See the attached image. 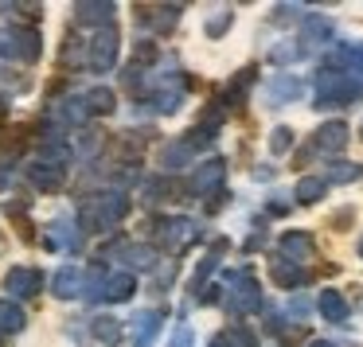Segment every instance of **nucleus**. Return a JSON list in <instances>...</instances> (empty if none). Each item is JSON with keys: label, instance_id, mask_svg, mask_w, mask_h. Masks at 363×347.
<instances>
[{"label": "nucleus", "instance_id": "obj_1", "mask_svg": "<svg viewBox=\"0 0 363 347\" xmlns=\"http://www.w3.org/2000/svg\"><path fill=\"white\" fill-rule=\"evenodd\" d=\"M125 215H129V199H125V191H118V188L94 191L90 199H82V227H86L90 234L113 230Z\"/></svg>", "mask_w": 363, "mask_h": 347}, {"label": "nucleus", "instance_id": "obj_2", "mask_svg": "<svg viewBox=\"0 0 363 347\" xmlns=\"http://www.w3.org/2000/svg\"><path fill=\"white\" fill-rule=\"evenodd\" d=\"M363 98V79L352 71H336V67H320L316 71V110L328 106H352Z\"/></svg>", "mask_w": 363, "mask_h": 347}, {"label": "nucleus", "instance_id": "obj_3", "mask_svg": "<svg viewBox=\"0 0 363 347\" xmlns=\"http://www.w3.org/2000/svg\"><path fill=\"white\" fill-rule=\"evenodd\" d=\"M223 289H227V308L235 316H250L262 308V285L246 269H227L223 273Z\"/></svg>", "mask_w": 363, "mask_h": 347}, {"label": "nucleus", "instance_id": "obj_4", "mask_svg": "<svg viewBox=\"0 0 363 347\" xmlns=\"http://www.w3.org/2000/svg\"><path fill=\"white\" fill-rule=\"evenodd\" d=\"M118 47H121V40H118L113 28H98V32H90L86 35V67L94 74H110L113 63H118Z\"/></svg>", "mask_w": 363, "mask_h": 347}, {"label": "nucleus", "instance_id": "obj_5", "mask_svg": "<svg viewBox=\"0 0 363 347\" xmlns=\"http://www.w3.org/2000/svg\"><path fill=\"white\" fill-rule=\"evenodd\" d=\"M152 238H157L160 250L180 254V250H188V246L199 238V222L196 219H160L157 230H152Z\"/></svg>", "mask_w": 363, "mask_h": 347}, {"label": "nucleus", "instance_id": "obj_6", "mask_svg": "<svg viewBox=\"0 0 363 347\" xmlns=\"http://www.w3.org/2000/svg\"><path fill=\"white\" fill-rule=\"evenodd\" d=\"M184 90H188V79H184V74H176L172 67H168L164 79H157L149 86V106L157 113H176L184 106Z\"/></svg>", "mask_w": 363, "mask_h": 347}, {"label": "nucleus", "instance_id": "obj_7", "mask_svg": "<svg viewBox=\"0 0 363 347\" xmlns=\"http://www.w3.org/2000/svg\"><path fill=\"white\" fill-rule=\"evenodd\" d=\"M106 254H110V258H118L129 273L157 266V250H152V246H145V242H129V238H113V242L106 246Z\"/></svg>", "mask_w": 363, "mask_h": 347}, {"label": "nucleus", "instance_id": "obj_8", "mask_svg": "<svg viewBox=\"0 0 363 347\" xmlns=\"http://www.w3.org/2000/svg\"><path fill=\"white\" fill-rule=\"evenodd\" d=\"M223 180H227V160H223V157H207L203 164L191 172L188 191H191V195H211V191L223 188Z\"/></svg>", "mask_w": 363, "mask_h": 347}, {"label": "nucleus", "instance_id": "obj_9", "mask_svg": "<svg viewBox=\"0 0 363 347\" xmlns=\"http://www.w3.org/2000/svg\"><path fill=\"white\" fill-rule=\"evenodd\" d=\"M4 289H9V297H16V305L20 300H32L43 289V273L32 266H12L9 277H4Z\"/></svg>", "mask_w": 363, "mask_h": 347}, {"label": "nucleus", "instance_id": "obj_10", "mask_svg": "<svg viewBox=\"0 0 363 347\" xmlns=\"http://www.w3.org/2000/svg\"><path fill=\"white\" fill-rule=\"evenodd\" d=\"M28 180L35 183L40 191H59L63 188V180H67V172H63V164H55V160H48V157H35V160H28Z\"/></svg>", "mask_w": 363, "mask_h": 347}, {"label": "nucleus", "instance_id": "obj_11", "mask_svg": "<svg viewBox=\"0 0 363 347\" xmlns=\"http://www.w3.org/2000/svg\"><path fill=\"white\" fill-rule=\"evenodd\" d=\"M277 258H285V261H293V266H297V261H308L313 258V250H316V242H313V234H308V230H285L281 238H277Z\"/></svg>", "mask_w": 363, "mask_h": 347}, {"label": "nucleus", "instance_id": "obj_12", "mask_svg": "<svg viewBox=\"0 0 363 347\" xmlns=\"http://www.w3.org/2000/svg\"><path fill=\"white\" fill-rule=\"evenodd\" d=\"M347 125L344 121H324L320 129H316V137H313V149L316 152H332V157H336V152H344V144H347Z\"/></svg>", "mask_w": 363, "mask_h": 347}, {"label": "nucleus", "instance_id": "obj_13", "mask_svg": "<svg viewBox=\"0 0 363 347\" xmlns=\"http://www.w3.org/2000/svg\"><path fill=\"white\" fill-rule=\"evenodd\" d=\"M51 242H55L63 254H79L82 250V234H79V227H74L71 215H55V219H51Z\"/></svg>", "mask_w": 363, "mask_h": 347}, {"label": "nucleus", "instance_id": "obj_14", "mask_svg": "<svg viewBox=\"0 0 363 347\" xmlns=\"http://www.w3.org/2000/svg\"><path fill=\"white\" fill-rule=\"evenodd\" d=\"M74 12H79V20L90 24V28H110L113 16H118V8H113L110 0H79Z\"/></svg>", "mask_w": 363, "mask_h": 347}, {"label": "nucleus", "instance_id": "obj_15", "mask_svg": "<svg viewBox=\"0 0 363 347\" xmlns=\"http://www.w3.org/2000/svg\"><path fill=\"white\" fill-rule=\"evenodd\" d=\"M328 40H332V20H324V16H308V20H305V28H301L297 47H301V51H316V47H324Z\"/></svg>", "mask_w": 363, "mask_h": 347}, {"label": "nucleus", "instance_id": "obj_16", "mask_svg": "<svg viewBox=\"0 0 363 347\" xmlns=\"http://www.w3.org/2000/svg\"><path fill=\"white\" fill-rule=\"evenodd\" d=\"M301 98V79H293V74H277V79L266 82V102L269 106H289Z\"/></svg>", "mask_w": 363, "mask_h": 347}, {"label": "nucleus", "instance_id": "obj_17", "mask_svg": "<svg viewBox=\"0 0 363 347\" xmlns=\"http://www.w3.org/2000/svg\"><path fill=\"white\" fill-rule=\"evenodd\" d=\"M79 98H82V110H86L90 118H106V113L118 110V94H113L110 86H90L86 94H79Z\"/></svg>", "mask_w": 363, "mask_h": 347}, {"label": "nucleus", "instance_id": "obj_18", "mask_svg": "<svg viewBox=\"0 0 363 347\" xmlns=\"http://www.w3.org/2000/svg\"><path fill=\"white\" fill-rule=\"evenodd\" d=\"M133 292H137V273H129V269H113V273L106 277L102 300H113V305H121V300H129Z\"/></svg>", "mask_w": 363, "mask_h": 347}, {"label": "nucleus", "instance_id": "obj_19", "mask_svg": "<svg viewBox=\"0 0 363 347\" xmlns=\"http://www.w3.org/2000/svg\"><path fill=\"white\" fill-rule=\"evenodd\" d=\"M160 320H164V312H157V308H145V312L133 316V343L137 347H149L152 336L160 331Z\"/></svg>", "mask_w": 363, "mask_h": 347}, {"label": "nucleus", "instance_id": "obj_20", "mask_svg": "<svg viewBox=\"0 0 363 347\" xmlns=\"http://www.w3.org/2000/svg\"><path fill=\"white\" fill-rule=\"evenodd\" d=\"M51 292H55L59 300H74L82 297V273L74 266H63L55 277H51Z\"/></svg>", "mask_w": 363, "mask_h": 347}, {"label": "nucleus", "instance_id": "obj_21", "mask_svg": "<svg viewBox=\"0 0 363 347\" xmlns=\"http://www.w3.org/2000/svg\"><path fill=\"white\" fill-rule=\"evenodd\" d=\"M137 20H141L145 28H152L157 35H168L176 28V20H180V8H141Z\"/></svg>", "mask_w": 363, "mask_h": 347}, {"label": "nucleus", "instance_id": "obj_22", "mask_svg": "<svg viewBox=\"0 0 363 347\" xmlns=\"http://www.w3.org/2000/svg\"><path fill=\"white\" fill-rule=\"evenodd\" d=\"M24 324H28V312L16 300H0V336H16V331H24Z\"/></svg>", "mask_w": 363, "mask_h": 347}, {"label": "nucleus", "instance_id": "obj_23", "mask_svg": "<svg viewBox=\"0 0 363 347\" xmlns=\"http://www.w3.org/2000/svg\"><path fill=\"white\" fill-rule=\"evenodd\" d=\"M316 308H320V316H324V320H332V324L347 320V300L340 297L336 289H324L320 297H316Z\"/></svg>", "mask_w": 363, "mask_h": 347}, {"label": "nucleus", "instance_id": "obj_24", "mask_svg": "<svg viewBox=\"0 0 363 347\" xmlns=\"http://www.w3.org/2000/svg\"><path fill=\"white\" fill-rule=\"evenodd\" d=\"M90 336L98 343H121V320L118 316H94L90 320Z\"/></svg>", "mask_w": 363, "mask_h": 347}, {"label": "nucleus", "instance_id": "obj_25", "mask_svg": "<svg viewBox=\"0 0 363 347\" xmlns=\"http://www.w3.org/2000/svg\"><path fill=\"white\" fill-rule=\"evenodd\" d=\"M269 277H274L281 289H297V285L305 281V273H301L293 261H285V258H274V261H269Z\"/></svg>", "mask_w": 363, "mask_h": 347}, {"label": "nucleus", "instance_id": "obj_26", "mask_svg": "<svg viewBox=\"0 0 363 347\" xmlns=\"http://www.w3.org/2000/svg\"><path fill=\"white\" fill-rule=\"evenodd\" d=\"M188 160H191V144L188 141H168L164 149H160V168H168V172L184 168Z\"/></svg>", "mask_w": 363, "mask_h": 347}, {"label": "nucleus", "instance_id": "obj_27", "mask_svg": "<svg viewBox=\"0 0 363 347\" xmlns=\"http://www.w3.org/2000/svg\"><path fill=\"white\" fill-rule=\"evenodd\" d=\"M106 266H90L86 273H82V292H86V300L90 305H98L102 300V292H106Z\"/></svg>", "mask_w": 363, "mask_h": 347}, {"label": "nucleus", "instance_id": "obj_28", "mask_svg": "<svg viewBox=\"0 0 363 347\" xmlns=\"http://www.w3.org/2000/svg\"><path fill=\"white\" fill-rule=\"evenodd\" d=\"M328 195V183L320 180V176H305V180L297 183V203H320V199Z\"/></svg>", "mask_w": 363, "mask_h": 347}, {"label": "nucleus", "instance_id": "obj_29", "mask_svg": "<svg viewBox=\"0 0 363 347\" xmlns=\"http://www.w3.org/2000/svg\"><path fill=\"white\" fill-rule=\"evenodd\" d=\"M219 258H223V242H219V250H211V254H207V258L196 266V273H191V292H196V297L203 292V285H207V277H211V269L219 266Z\"/></svg>", "mask_w": 363, "mask_h": 347}, {"label": "nucleus", "instance_id": "obj_30", "mask_svg": "<svg viewBox=\"0 0 363 347\" xmlns=\"http://www.w3.org/2000/svg\"><path fill=\"white\" fill-rule=\"evenodd\" d=\"M359 180V168L347 164V160H328V168H324V183H352Z\"/></svg>", "mask_w": 363, "mask_h": 347}, {"label": "nucleus", "instance_id": "obj_31", "mask_svg": "<svg viewBox=\"0 0 363 347\" xmlns=\"http://www.w3.org/2000/svg\"><path fill=\"white\" fill-rule=\"evenodd\" d=\"M20 59H24V63H35V59H40V32H35V28H20Z\"/></svg>", "mask_w": 363, "mask_h": 347}, {"label": "nucleus", "instance_id": "obj_32", "mask_svg": "<svg viewBox=\"0 0 363 347\" xmlns=\"http://www.w3.org/2000/svg\"><path fill=\"white\" fill-rule=\"evenodd\" d=\"M59 118H63L67 125H86V121H90V113L82 110V98H67V102L59 106Z\"/></svg>", "mask_w": 363, "mask_h": 347}, {"label": "nucleus", "instance_id": "obj_33", "mask_svg": "<svg viewBox=\"0 0 363 347\" xmlns=\"http://www.w3.org/2000/svg\"><path fill=\"white\" fill-rule=\"evenodd\" d=\"M63 59L67 67H86V35H71L63 47Z\"/></svg>", "mask_w": 363, "mask_h": 347}, {"label": "nucleus", "instance_id": "obj_34", "mask_svg": "<svg viewBox=\"0 0 363 347\" xmlns=\"http://www.w3.org/2000/svg\"><path fill=\"white\" fill-rule=\"evenodd\" d=\"M0 59H20V28H0Z\"/></svg>", "mask_w": 363, "mask_h": 347}, {"label": "nucleus", "instance_id": "obj_35", "mask_svg": "<svg viewBox=\"0 0 363 347\" xmlns=\"http://www.w3.org/2000/svg\"><path fill=\"white\" fill-rule=\"evenodd\" d=\"M223 339H227V347H258V336H254L250 328H242V324L227 328V331H223Z\"/></svg>", "mask_w": 363, "mask_h": 347}, {"label": "nucleus", "instance_id": "obj_36", "mask_svg": "<svg viewBox=\"0 0 363 347\" xmlns=\"http://www.w3.org/2000/svg\"><path fill=\"white\" fill-rule=\"evenodd\" d=\"M254 74H258V71H254V67H246V71H238L235 79H230V86H227V102H242V90L254 82Z\"/></svg>", "mask_w": 363, "mask_h": 347}, {"label": "nucleus", "instance_id": "obj_37", "mask_svg": "<svg viewBox=\"0 0 363 347\" xmlns=\"http://www.w3.org/2000/svg\"><path fill=\"white\" fill-rule=\"evenodd\" d=\"M293 144V133H289V125H277L274 133H269V152H274V157H281L285 149H289Z\"/></svg>", "mask_w": 363, "mask_h": 347}, {"label": "nucleus", "instance_id": "obj_38", "mask_svg": "<svg viewBox=\"0 0 363 347\" xmlns=\"http://www.w3.org/2000/svg\"><path fill=\"white\" fill-rule=\"evenodd\" d=\"M191 343H196V331H191L188 324H180V328L168 336V347H191Z\"/></svg>", "mask_w": 363, "mask_h": 347}, {"label": "nucleus", "instance_id": "obj_39", "mask_svg": "<svg viewBox=\"0 0 363 347\" xmlns=\"http://www.w3.org/2000/svg\"><path fill=\"white\" fill-rule=\"evenodd\" d=\"M227 28H230V12L227 8H219L211 20H207V35H223Z\"/></svg>", "mask_w": 363, "mask_h": 347}, {"label": "nucleus", "instance_id": "obj_40", "mask_svg": "<svg viewBox=\"0 0 363 347\" xmlns=\"http://www.w3.org/2000/svg\"><path fill=\"white\" fill-rule=\"evenodd\" d=\"M297 43H281V47H274V51H269V59H274V63H285V59H293V55H297Z\"/></svg>", "mask_w": 363, "mask_h": 347}, {"label": "nucleus", "instance_id": "obj_41", "mask_svg": "<svg viewBox=\"0 0 363 347\" xmlns=\"http://www.w3.org/2000/svg\"><path fill=\"white\" fill-rule=\"evenodd\" d=\"M172 277H176V261H164V266H160V289H168Z\"/></svg>", "mask_w": 363, "mask_h": 347}, {"label": "nucleus", "instance_id": "obj_42", "mask_svg": "<svg viewBox=\"0 0 363 347\" xmlns=\"http://www.w3.org/2000/svg\"><path fill=\"white\" fill-rule=\"evenodd\" d=\"M289 316H297V320H305V316H308V300H305V297H297V300L289 305Z\"/></svg>", "mask_w": 363, "mask_h": 347}, {"label": "nucleus", "instance_id": "obj_43", "mask_svg": "<svg viewBox=\"0 0 363 347\" xmlns=\"http://www.w3.org/2000/svg\"><path fill=\"white\" fill-rule=\"evenodd\" d=\"M347 222H352V211H336V219H332V227H340V230H344Z\"/></svg>", "mask_w": 363, "mask_h": 347}, {"label": "nucleus", "instance_id": "obj_44", "mask_svg": "<svg viewBox=\"0 0 363 347\" xmlns=\"http://www.w3.org/2000/svg\"><path fill=\"white\" fill-rule=\"evenodd\" d=\"M9 188V168H0V191Z\"/></svg>", "mask_w": 363, "mask_h": 347}, {"label": "nucleus", "instance_id": "obj_45", "mask_svg": "<svg viewBox=\"0 0 363 347\" xmlns=\"http://www.w3.org/2000/svg\"><path fill=\"white\" fill-rule=\"evenodd\" d=\"M211 347H227V339H223V336H215V339H211Z\"/></svg>", "mask_w": 363, "mask_h": 347}, {"label": "nucleus", "instance_id": "obj_46", "mask_svg": "<svg viewBox=\"0 0 363 347\" xmlns=\"http://www.w3.org/2000/svg\"><path fill=\"white\" fill-rule=\"evenodd\" d=\"M308 347H336V343H328V339H316V343H308Z\"/></svg>", "mask_w": 363, "mask_h": 347}, {"label": "nucleus", "instance_id": "obj_47", "mask_svg": "<svg viewBox=\"0 0 363 347\" xmlns=\"http://www.w3.org/2000/svg\"><path fill=\"white\" fill-rule=\"evenodd\" d=\"M359 254H363V238H359Z\"/></svg>", "mask_w": 363, "mask_h": 347}, {"label": "nucleus", "instance_id": "obj_48", "mask_svg": "<svg viewBox=\"0 0 363 347\" xmlns=\"http://www.w3.org/2000/svg\"><path fill=\"white\" fill-rule=\"evenodd\" d=\"M359 137H363V125H359Z\"/></svg>", "mask_w": 363, "mask_h": 347}]
</instances>
